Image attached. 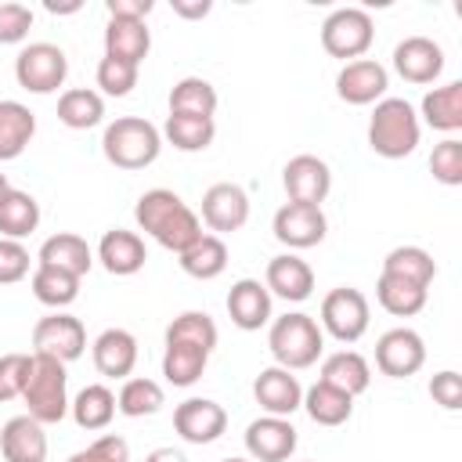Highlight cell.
<instances>
[{
    "label": "cell",
    "instance_id": "cell-7",
    "mask_svg": "<svg viewBox=\"0 0 462 462\" xmlns=\"http://www.w3.org/2000/svg\"><path fill=\"white\" fill-rule=\"evenodd\" d=\"M375 40V25H372V14L365 7H339L325 18L321 25V47L332 54V58H350L357 61Z\"/></svg>",
    "mask_w": 462,
    "mask_h": 462
},
{
    "label": "cell",
    "instance_id": "cell-52",
    "mask_svg": "<svg viewBox=\"0 0 462 462\" xmlns=\"http://www.w3.org/2000/svg\"><path fill=\"white\" fill-rule=\"evenodd\" d=\"M83 4L79 0H72V4H58V0H47V11L51 14H72V11H79Z\"/></svg>",
    "mask_w": 462,
    "mask_h": 462
},
{
    "label": "cell",
    "instance_id": "cell-47",
    "mask_svg": "<svg viewBox=\"0 0 462 462\" xmlns=\"http://www.w3.org/2000/svg\"><path fill=\"white\" fill-rule=\"evenodd\" d=\"M32 29V11L25 4H0V43H22Z\"/></svg>",
    "mask_w": 462,
    "mask_h": 462
},
{
    "label": "cell",
    "instance_id": "cell-39",
    "mask_svg": "<svg viewBox=\"0 0 462 462\" xmlns=\"http://www.w3.org/2000/svg\"><path fill=\"white\" fill-rule=\"evenodd\" d=\"M220 332H217V321L206 314V310H184L177 314L170 325H166V343H191L206 354H213Z\"/></svg>",
    "mask_w": 462,
    "mask_h": 462
},
{
    "label": "cell",
    "instance_id": "cell-6",
    "mask_svg": "<svg viewBox=\"0 0 462 462\" xmlns=\"http://www.w3.org/2000/svg\"><path fill=\"white\" fill-rule=\"evenodd\" d=\"M69 76V58L58 43H29L14 58V79L29 94H54Z\"/></svg>",
    "mask_w": 462,
    "mask_h": 462
},
{
    "label": "cell",
    "instance_id": "cell-51",
    "mask_svg": "<svg viewBox=\"0 0 462 462\" xmlns=\"http://www.w3.org/2000/svg\"><path fill=\"white\" fill-rule=\"evenodd\" d=\"M144 462H188V458H184L180 451H173V448H155Z\"/></svg>",
    "mask_w": 462,
    "mask_h": 462
},
{
    "label": "cell",
    "instance_id": "cell-44",
    "mask_svg": "<svg viewBox=\"0 0 462 462\" xmlns=\"http://www.w3.org/2000/svg\"><path fill=\"white\" fill-rule=\"evenodd\" d=\"M69 462H130V444L119 433H105L90 448L69 455Z\"/></svg>",
    "mask_w": 462,
    "mask_h": 462
},
{
    "label": "cell",
    "instance_id": "cell-14",
    "mask_svg": "<svg viewBox=\"0 0 462 462\" xmlns=\"http://www.w3.org/2000/svg\"><path fill=\"white\" fill-rule=\"evenodd\" d=\"M296 444H300V437L289 419L263 415L245 426V451L253 462H285L296 451Z\"/></svg>",
    "mask_w": 462,
    "mask_h": 462
},
{
    "label": "cell",
    "instance_id": "cell-46",
    "mask_svg": "<svg viewBox=\"0 0 462 462\" xmlns=\"http://www.w3.org/2000/svg\"><path fill=\"white\" fill-rule=\"evenodd\" d=\"M29 372V354H0V404L22 397Z\"/></svg>",
    "mask_w": 462,
    "mask_h": 462
},
{
    "label": "cell",
    "instance_id": "cell-45",
    "mask_svg": "<svg viewBox=\"0 0 462 462\" xmlns=\"http://www.w3.org/2000/svg\"><path fill=\"white\" fill-rule=\"evenodd\" d=\"M29 263H32V256H29V249H25L22 242L0 238V285L22 282V278L29 274Z\"/></svg>",
    "mask_w": 462,
    "mask_h": 462
},
{
    "label": "cell",
    "instance_id": "cell-35",
    "mask_svg": "<svg viewBox=\"0 0 462 462\" xmlns=\"http://www.w3.org/2000/svg\"><path fill=\"white\" fill-rule=\"evenodd\" d=\"M426 292H430V289H422V285H415V282H404V278H393V274H379V282H375V300H379V307H383L386 314H393V318H411V314H419V310L426 307Z\"/></svg>",
    "mask_w": 462,
    "mask_h": 462
},
{
    "label": "cell",
    "instance_id": "cell-19",
    "mask_svg": "<svg viewBox=\"0 0 462 462\" xmlns=\"http://www.w3.org/2000/svg\"><path fill=\"white\" fill-rule=\"evenodd\" d=\"M97 260H101V267H105L108 274L130 278V274H137V271L144 267L148 249H144V238H141L137 231L112 227V231H105L101 242H97Z\"/></svg>",
    "mask_w": 462,
    "mask_h": 462
},
{
    "label": "cell",
    "instance_id": "cell-24",
    "mask_svg": "<svg viewBox=\"0 0 462 462\" xmlns=\"http://www.w3.org/2000/svg\"><path fill=\"white\" fill-rule=\"evenodd\" d=\"M36 263H40V267L65 271V274H72V278H83V274L90 271V263H94V253H90L87 238H79V235H72V231H58V235H51V238L40 245Z\"/></svg>",
    "mask_w": 462,
    "mask_h": 462
},
{
    "label": "cell",
    "instance_id": "cell-13",
    "mask_svg": "<svg viewBox=\"0 0 462 462\" xmlns=\"http://www.w3.org/2000/svg\"><path fill=\"white\" fill-rule=\"evenodd\" d=\"M328 220L321 213V206H307V202H285L274 213V238L289 249H310L325 238Z\"/></svg>",
    "mask_w": 462,
    "mask_h": 462
},
{
    "label": "cell",
    "instance_id": "cell-30",
    "mask_svg": "<svg viewBox=\"0 0 462 462\" xmlns=\"http://www.w3.org/2000/svg\"><path fill=\"white\" fill-rule=\"evenodd\" d=\"M69 411L76 419L79 430L94 433V430H105L112 419H116V393L101 383H90L76 393V401H69Z\"/></svg>",
    "mask_w": 462,
    "mask_h": 462
},
{
    "label": "cell",
    "instance_id": "cell-32",
    "mask_svg": "<svg viewBox=\"0 0 462 462\" xmlns=\"http://www.w3.org/2000/svg\"><path fill=\"white\" fill-rule=\"evenodd\" d=\"M217 112V87L202 76H184L170 90V116H202L213 119Z\"/></svg>",
    "mask_w": 462,
    "mask_h": 462
},
{
    "label": "cell",
    "instance_id": "cell-5",
    "mask_svg": "<svg viewBox=\"0 0 462 462\" xmlns=\"http://www.w3.org/2000/svg\"><path fill=\"white\" fill-rule=\"evenodd\" d=\"M267 346H271L278 368L300 372V368H310V365L321 357V350H325V332H321V325H318L310 314L292 310V314H282V318L271 321Z\"/></svg>",
    "mask_w": 462,
    "mask_h": 462
},
{
    "label": "cell",
    "instance_id": "cell-18",
    "mask_svg": "<svg viewBox=\"0 0 462 462\" xmlns=\"http://www.w3.org/2000/svg\"><path fill=\"white\" fill-rule=\"evenodd\" d=\"M253 397L256 404L267 411V415H278V419H289L300 404H303V386L300 379L289 372V368H263L256 379H253Z\"/></svg>",
    "mask_w": 462,
    "mask_h": 462
},
{
    "label": "cell",
    "instance_id": "cell-34",
    "mask_svg": "<svg viewBox=\"0 0 462 462\" xmlns=\"http://www.w3.org/2000/svg\"><path fill=\"white\" fill-rule=\"evenodd\" d=\"M58 119L69 130H90L105 119V97L90 87H72L58 97Z\"/></svg>",
    "mask_w": 462,
    "mask_h": 462
},
{
    "label": "cell",
    "instance_id": "cell-49",
    "mask_svg": "<svg viewBox=\"0 0 462 462\" xmlns=\"http://www.w3.org/2000/svg\"><path fill=\"white\" fill-rule=\"evenodd\" d=\"M108 18H126V22H144V14H152V0H108Z\"/></svg>",
    "mask_w": 462,
    "mask_h": 462
},
{
    "label": "cell",
    "instance_id": "cell-15",
    "mask_svg": "<svg viewBox=\"0 0 462 462\" xmlns=\"http://www.w3.org/2000/svg\"><path fill=\"white\" fill-rule=\"evenodd\" d=\"M386 87H390V76L375 58L346 61L336 76V94L346 105H375L386 97Z\"/></svg>",
    "mask_w": 462,
    "mask_h": 462
},
{
    "label": "cell",
    "instance_id": "cell-29",
    "mask_svg": "<svg viewBox=\"0 0 462 462\" xmlns=\"http://www.w3.org/2000/svg\"><path fill=\"white\" fill-rule=\"evenodd\" d=\"M177 256H180V271L191 274V278H199V282H209V278L224 274V267H227V245H224V238L220 235H206V231L184 253H177Z\"/></svg>",
    "mask_w": 462,
    "mask_h": 462
},
{
    "label": "cell",
    "instance_id": "cell-48",
    "mask_svg": "<svg viewBox=\"0 0 462 462\" xmlns=\"http://www.w3.org/2000/svg\"><path fill=\"white\" fill-rule=\"evenodd\" d=\"M430 397H433L440 408L458 411V408H462V375H458V372H451V368L437 372V375L430 379Z\"/></svg>",
    "mask_w": 462,
    "mask_h": 462
},
{
    "label": "cell",
    "instance_id": "cell-53",
    "mask_svg": "<svg viewBox=\"0 0 462 462\" xmlns=\"http://www.w3.org/2000/svg\"><path fill=\"white\" fill-rule=\"evenodd\" d=\"M7 191H11V184H7V177H4V173H0V199H4V195H7Z\"/></svg>",
    "mask_w": 462,
    "mask_h": 462
},
{
    "label": "cell",
    "instance_id": "cell-41",
    "mask_svg": "<svg viewBox=\"0 0 462 462\" xmlns=\"http://www.w3.org/2000/svg\"><path fill=\"white\" fill-rule=\"evenodd\" d=\"M29 285H32V296L51 310H61L79 296V278H72L65 271H54V267H40V263H36Z\"/></svg>",
    "mask_w": 462,
    "mask_h": 462
},
{
    "label": "cell",
    "instance_id": "cell-9",
    "mask_svg": "<svg viewBox=\"0 0 462 462\" xmlns=\"http://www.w3.org/2000/svg\"><path fill=\"white\" fill-rule=\"evenodd\" d=\"M83 350H87V328L79 318H72L65 310H54L32 325V354H47V357L69 365V361L83 357Z\"/></svg>",
    "mask_w": 462,
    "mask_h": 462
},
{
    "label": "cell",
    "instance_id": "cell-8",
    "mask_svg": "<svg viewBox=\"0 0 462 462\" xmlns=\"http://www.w3.org/2000/svg\"><path fill=\"white\" fill-rule=\"evenodd\" d=\"M368 300L361 289L339 285L321 300V332L339 343H357L368 332Z\"/></svg>",
    "mask_w": 462,
    "mask_h": 462
},
{
    "label": "cell",
    "instance_id": "cell-23",
    "mask_svg": "<svg viewBox=\"0 0 462 462\" xmlns=\"http://www.w3.org/2000/svg\"><path fill=\"white\" fill-rule=\"evenodd\" d=\"M90 354H94V368L105 379H126L134 372V365H137V339L126 328H105L94 339Z\"/></svg>",
    "mask_w": 462,
    "mask_h": 462
},
{
    "label": "cell",
    "instance_id": "cell-33",
    "mask_svg": "<svg viewBox=\"0 0 462 462\" xmlns=\"http://www.w3.org/2000/svg\"><path fill=\"white\" fill-rule=\"evenodd\" d=\"M36 227H40V202H36L29 191L11 188V191L0 199V235L22 242V238L32 235Z\"/></svg>",
    "mask_w": 462,
    "mask_h": 462
},
{
    "label": "cell",
    "instance_id": "cell-2",
    "mask_svg": "<svg viewBox=\"0 0 462 462\" xmlns=\"http://www.w3.org/2000/svg\"><path fill=\"white\" fill-rule=\"evenodd\" d=\"M101 152L116 170H144L162 152V134L144 116H119L101 134Z\"/></svg>",
    "mask_w": 462,
    "mask_h": 462
},
{
    "label": "cell",
    "instance_id": "cell-11",
    "mask_svg": "<svg viewBox=\"0 0 462 462\" xmlns=\"http://www.w3.org/2000/svg\"><path fill=\"white\" fill-rule=\"evenodd\" d=\"M173 430L188 444H213L227 430V411L209 397H188L173 408Z\"/></svg>",
    "mask_w": 462,
    "mask_h": 462
},
{
    "label": "cell",
    "instance_id": "cell-42",
    "mask_svg": "<svg viewBox=\"0 0 462 462\" xmlns=\"http://www.w3.org/2000/svg\"><path fill=\"white\" fill-rule=\"evenodd\" d=\"M430 173H433V180H440L448 188L462 184V141L458 137H444L440 144H433Z\"/></svg>",
    "mask_w": 462,
    "mask_h": 462
},
{
    "label": "cell",
    "instance_id": "cell-27",
    "mask_svg": "<svg viewBox=\"0 0 462 462\" xmlns=\"http://www.w3.org/2000/svg\"><path fill=\"white\" fill-rule=\"evenodd\" d=\"M36 134V116L22 101H0V162L18 159Z\"/></svg>",
    "mask_w": 462,
    "mask_h": 462
},
{
    "label": "cell",
    "instance_id": "cell-31",
    "mask_svg": "<svg viewBox=\"0 0 462 462\" xmlns=\"http://www.w3.org/2000/svg\"><path fill=\"white\" fill-rule=\"evenodd\" d=\"M300 408H307V415L318 426H343L350 419V411H354V397L318 379L310 390H303V404Z\"/></svg>",
    "mask_w": 462,
    "mask_h": 462
},
{
    "label": "cell",
    "instance_id": "cell-54",
    "mask_svg": "<svg viewBox=\"0 0 462 462\" xmlns=\"http://www.w3.org/2000/svg\"><path fill=\"white\" fill-rule=\"evenodd\" d=\"M220 462H253V458H238V455H231V458H220Z\"/></svg>",
    "mask_w": 462,
    "mask_h": 462
},
{
    "label": "cell",
    "instance_id": "cell-3",
    "mask_svg": "<svg viewBox=\"0 0 462 462\" xmlns=\"http://www.w3.org/2000/svg\"><path fill=\"white\" fill-rule=\"evenodd\" d=\"M22 401H25V415H32L40 426L61 422L69 415V375H65V365L47 357V354H29Z\"/></svg>",
    "mask_w": 462,
    "mask_h": 462
},
{
    "label": "cell",
    "instance_id": "cell-4",
    "mask_svg": "<svg viewBox=\"0 0 462 462\" xmlns=\"http://www.w3.org/2000/svg\"><path fill=\"white\" fill-rule=\"evenodd\" d=\"M422 123L415 108L404 97H383L375 101V112L368 119V148L383 159H404L419 148Z\"/></svg>",
    "mask_w": 462,
    "mask_h": 462
},
{
    "label": "cell",
    "instance_id": "cell-21",
    "mask_svg": "<svg viewBox=\"0 0 462 462\" xmlns=\"http://www.w3.org/2000/svg\"><path fill=\"white\" fill-rule=\"evenodd\" d=\"M227 318L242 332H256L271 321V292L256 278H238L227 292Z\"/></svg>",
    "mask_w": 462,
    "mask_h": 462
},
{
    "label": "cell",
    "instance_id": "cell-40",
    "mask_svg": "<svg viewBox=\"0 0 462 462\" xmlns=\"http://www.w3.org/2000/svg\"><path fill=\"white\" fill-rule=\"evenodd\" d=\"M206 361H209V354L199 350V346H191V343H166L162 375H166V383H173V386H191V383L202 379Z\"/></svg>",
    "mask_w": 462,
    "mask_h": 462
},
{
    "label": "cell",
    "instance_id": "cell-38",
    "mask_svg": "<svg viewBox=\"0 0 462 462\" xmlns=\"http://www.w3.org/2000/svg\"><path fill=\"white\" fill-rule=\"evenodd\" d=\"M166 404V393L155 379H144V375H134V379H123L119 393H116V411H123L126 419H141V415H155L159 408Z\"/></svg>",
    "mask_w": 462,
    "mask_h": 462
},
{
    "label": "cell",
    "instance_id": "cell-36",
    "mask_svg": "<svg viewBox=\"0 0 462 462\" xmlns=\"http://www.w3.org/2000/svg\"><path fill=\"white\" fill-rule=\"evenodd\" d=\"M177 152H206L217 137V123L202 119V116H166L162 130H159Z\"/></svg>",
    "mask_w": 462,
    "mask_h": 462
},
{
    "label": "cell",
    "instance_id": "cell-50",
    "mask_svg": "<svg viewBox=\"0 0 462 462\" xmlns=\"http://www.w3.org/2000/svg\"><path fill=\"white\" fill-rule=\"evenodd\" d=\"M209 11H213L209 0H173V14L180 18H206Z\"/></svg>",
    "mask_w": 462,
    "mask_h": 462
},
{
    "label": "cell",
    "instance_id": "cell-25",
    "mask_svg": "<svg viewBox=\"0 0 462 462\" xmlns=\"http://www.w3.org/2000/svg\"><path fill=\"white\" fill-rule=\"evenodd\" d=\"M152 51V32L144 22H126V18H108L105 25V54L141 65Z\"/></svg>",
    "mask_w": 462,
    "mask_h": 462
},
{
    "label": "cell",
    "instance_id": "cell-1",
    "mask_svg": "<svg viewBox=\"0 0 462 462\" xmlns=\"http://www.w3.org/2000/svg\"><path fill=\"white\" fill-rule=\"evenodd\" d=\"M134 220L144 235H152L162 249L170 253H184L199 235H202V220L199 213L170 188H152L137 199L134 206Z\"/></svg>",
    "mask_w": 462,
    "mask_h": 462
},
{
    "label": "cell",
    "instance_id": "cell-37",
    "mask_svg": "<svg viewBox=\"0 0 462 462\" xmlns=\"http://www.w3.org/2000/svg\"><path fill=\"white\" fill-rule=\"evenodd\" d=\"M383 274H393V278H404V282H415V285L430 289V282L437 278V263L422 245H397V249L386 253Z\"/></svg>",
    "mask_w": 462,
    "mask_h": 462
},
{
    "label": "cell",
    "instance_id": "cell-28",
    "mask_svg": "<svg viewBox=\"0 0 462 462\" xmlns=\"http://www.w3.org/2000/svg\"><path fill=\"white\" fill-rule=\"evenodd\" d=\"M419 112H422L426 126H433V130H440V134L462 130V83L451 79V83H444V87L426 90Z\"/></svg>",
    "mask_w": 462,
    "mask_h": 462
},
{
    "label": "cell",
    "instance_id": "cell-12",
    "mask_svg": "<svg viewBox=\"0 0 462 462\" xmlns=\"http://www.w3.org/2000/svg\"><path fill=\"white\" fill-rule=\"evenodd\" d=\"M282 184L289 202H307V206H321L332 191V170L325 159L318 155H292L282 170Z\"/></svg>",
    "mask_w": 462,
    "mask_h": 462
},
{
    "label": "cell",
    "instance_id": "cell-17",
    "mask_svg": "<svg viewBox=\"0 0 462 462\" xmlns=\"http://www.w3.org/2000/svg\"><path fill=\"white\" fill-rule=\"evenodd\" d=\"M393 69L401 79L426 87L444 72V51L430 36H404L393 47Z\"/></svg>",
    "mask_w": 462,
    "mask_h": 462
},
{
    "label": "cell",
    "instance_id": "cell-22",
    "mask_svg": "<svg viewBox=\"0 0 462 462\" xmlns=\"http://www.w3.org/2000/svg\"><path fill=\"white\" fill-rule=\"evenodd\" d=\"M4 462H47V433L32 415H14L0 430Z\"/></svg>",
    "mask_w": 462,
    "mask_h": 462
},
{
    "label": "cell",
    "instance_id": "cell-20",
    "mask_svg": "<svg viewBox=\"0 0 462 462\" xmlns=\"http://www.w3.org/2000/svg\"><path fill=\"white\" fill-rule=\"evenodd\" d=\"M267 292L289 300V303H303L314 292V271L307 260H300L296 253H282L267 260V274H263Z\"/></svg>",
    "mask_w": 462,
    "mask_h": 462
},
{
    "label": "cell",
    "instance_id": "cell-16",
    "mask_svg": "<svg viewBox=\"0 0 462 462\" xmlns=\"http://www.w3.org/2000/svg\"><path fill=\"white\" fill-rule=\"evenodd\" d=\"M202 220L217 235H231V231L245 227V220H249V195L238 184H231V180H220V184L206 188V195H202Z\"/></svg>",
    "mask_w": 462,
    "mask_h": 462
},
{
    "label": "cell",
    "instance_id": "cell-10",
    "mask_svg": "<svg viewBox=\"0 0 462 462\" xmlns=\"http://www.w3.org/2000/svg\"><path fill=\"white\" fill-rule=\"evenodd\" d=\"M426 365V343L415 328H390L375 343V368L390 379H408Z\"/></svg>",
    "mask_w": 462,
    "mask_h": 462
},
{
    "label": "cell",
    "instance_id": "cell-43",
    "mask_svg": "<svg viewBox=\"0 0 462 462\" xmlns=\"http://www.w3.org/2000/svg\"><path fill=\"white\" fill-rule=\"evenodd\" d=\"M97 87H101V94H108V97H126V94L137 87V65L105 54V58L97 61Z\"/></svg>",
    "mask_w": 462,
    "mask_h": 462
},
{
    "label": "cell",
    "instance_id": "cell-26",
    "mask_svg": "<svg viewBox=\"0 0 462 462\" xmlns=\"http://www.w3.org/2000/svg\"><path fill=\"white\" fill-rule=\"evenodd\" d=\"M318 379L336 386V390H343V393H350V397H357V393L368 390L372 368H368V361L357 350H336V354H328L321 361V375Z\"/></svg>",
    "mask_w": 462,
    "mask_h": 462
}]
</instances>
